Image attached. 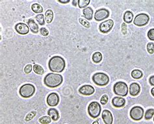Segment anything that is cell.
<instances>
[{"label": "cell", "mask_w": 154, "mask_h": 124, "mask_svg": "<svg viewBox=\"0 0 154 124\" xmlns=\"http://www.w3.org/2000/svg\"><path fill=\"white\" fill-rule=\"evenodd\" d=\"M154 116V109H149L147 110L145 114V119L150 120L152 119Z\"/></svg>", "instance_id": "484cf974"}, {"label": "cell", "mask_w": 154, "mask_h": 124, "mask_svg": "<svg viewBox=\"0 0 154 124\" xmlns=\"http://www.w3.org/2000/svg\"><path fill=\"white\" fill-rule=\"evenodd\" d=\"M129 94L132 96H136L141 92V87L137 82H133L129 86Z\"/></svg>", "instance_id": "2e32d148"}, {"label": "cell", "mask_w": 154, "mask_h": 124, "mask_svg": "<svg viewBox=\"0 0 154 124\" xmlns=\"http://www.w3.org/2000/svg\"><path fill=\"white\" fill-rule=\"evenodd\" d=\"M102 58H103L102 54L100 52H99V51L95 52L92 57V61H93L94 63H100L102 61Z\"/></svg>", "instance_id": "7402d4cb"}, {"label": "cell", "mask_w": 154, "mask_h": 124, "mask_svg": "<svg viewBox=\"0 0 154 124\" xmlns=\"http://www.w3.org/2000/svg\"><path fill=\"white\" fill-rule=\"evenodd\" d=\"M153 122H154V116H153Z\"/></svg>", "instance_id": "7bdbcfd3"}, {"label": "cell", "mask_w": 154, "mask_h": 124, "mask_svg": "<svg viewBox=\"0 0 154 124\" xmlns=\"http://www.w3.org/2000/svg\"><path fill=\"white\" fill-rule=\"evenodd\" d=\"M33 71L35 74L38 75H43L44 74V68L39 64H35L33 66Z\"/></svg>", "instance_id": "d4e9b609"}, {"label": "cell", "mask_w": 154, "mask_h": 124, "mask_svg": "<svg viewBox=\"0 0 154 124\" xmlns=\"http://www.w3.org/2000/svg\"><path fill=\"white\" fill-rule=\"evenodd\" d=\"M101 118L105 124H112L113 122V117L111 111L109 110H104L102 112Z\"/></svg>", "instance_id": "5bb4252c"}, {"label": "cell", "mask_w": 154, "mask_h": 124, "mask_svg": "<svg viewBox=\"0 0 154 124\" xmlns=\"http://www.w3.org/2000/svg\"><path fill=\"white\" fill-rule=\"evenodd\" d=\"M36 115V112L35 111H33L31 112H29L26 115V118H25L26 122H29V121H31V120H32L34 118H35Z\"/></svg>", "instance_id": "f546056e"}, {"label": "cell", "mask_w": 154, "mask_h": 124, "mask_svg": "<svg viewBox=\"0 0 154 124\" xmlns=\"http://www.w3.org/2000/svg\"><path fill=\"white\" fill-rule=\"evenodd\" d=\"M143 76V73L142 71L137 70V69H136V70H133L131 71V77L135 79H139L142 78Z\"/></svg>", "instance_id": "cb8c5ba5"}, {"label": "cell", "mask_w": 154, "mask_h": 124, "mask_svg": "<svg viewBox=\"0 0 154 124\" xmlns=\"http://www.w3.org/2000/svg\"><path fill=\"white\" fill-rule=\"evenodd\" d=\"M101 111V105L97 101L91 102L88 106V114L92 118H97L100 115Z\"/></svg>", "instance_id": "8992f818"}, {"label": "cell", "mask_w": 154, "mask_h": 124, "mask_svg": "<svg viewBox=\"0 0 154 124\" xmlns=\"http://www.w3.org/2000/svg\"><path fill=\"white\" fill-rule=\"evenodd\" d=\"M92 124H99V122L98 121H95L92 123Z\"/></svg>", "instance_id": "b9f144b4"}, {"label": "cell", "mask_w": 154, "mask_h": 124, "mask_svg": "<svg viewBox=\"0 0 154 124\" xmlns=\"http://www.w3.org/2000/svg\"><path fill=\"white\" fill-rule=\"evenodd\" d=\"M108 101H109V97L107 94H104L101 96L100 99V103L102 105H105L107 104Z\"/></svg>", "instance_id": "d6a6232c"}, {"label": "cell", "mask_w": 154, "mask_h": 124, "mask_svg": "<svg viewBox=\"0 0 154 124\" xmlns=\"http://www.w3.org/2000/svg\"><path fill=\"white\" fill-rule=\"evenodd\" d=\"M150 21V17L148 15L145 13H141L136 15L133 20V23L138 27L145 26Z\"/></svg>", "instance_id": "ba28073f"}, {"label": "cell", "mask_w": 154, "mask_h": 124, "mask_svg": "<svg viewBox=\"0 0 154 124\" xmlns=\"http://www.w3.org/2000/svg\"><path fill=\"white\" fill-rule=\"evenodd\" d=\"M148 37L150 40L154 41V29H151L148 31Z\"/></svg>", "instance_id": "836d02e7"}, {"label": "cell", "mask_w": 154, "mask_h": 124, "mask_svg": "<svg viewBox=\"0 0 154 124\" xmlns=\"http://www.w3.org/2000/svg\"><path fill=\"white\" fill-rule=\"evenodd\" d=\"M95 92L94 88L90 85H85L79 88V92L83 96L92 95Z\"/></svg>", "instance_id": "7c38bea8"}, {"label": "cell", "mask_w": 154, "mask_h": 124, "mask_svg": "<svg viewBox=\"0 0 154 124\" xmlns=\"http://www.w3.org/2000/svg\"><path fill=\"white\" fill-rule=\"evenodd\" d=\"M83 15L87 20H92L93 17V10L90 7H88L83 10Z\"/></svg>", "instance_id": "d6986e66"}, {"label": "cell", "mask_w": 154, "mask_h": 124, "mask_svg": "<svg viewBox=\"0 0 154 124\" xmlns=\"http://www.w3.org/2000/svg\"><path fill=\"white\" fill-rule=\"evenodd\" d=\"M123 19H124V21L127 23H131L133 20V14L132 12L128 11H126L124 15V17H123Z\"/></svg>", "instance_id": "ffe728a7"}, {"label": "cell", "mask_w": 154, "mask_h": 124, "mask_svg": "<svg viewBox=\"0 0 154 124\" xmlns=\"http://www.w3.org/2000/svg\"><path fill=\"white\" fill-rule=\"evenodd\" d=\"M112 105L115 108H122L126 105V99L122 97H116L112 99Z\"/></svg>", "instance_id": "9a60e30c"}, {"label": "cell", "mask_w": 154, "mask_h": 124, "mask_svg": "<svg viewBox=\"0 0 154 124\" xmlns=\"http://www.w3.org/2000/svg\"><path fill=\"white\" fill-rule=\"evenodd\" d=\"M63 81V77L61 75L54 73L47 74L44 79V83L46 87L54 88L59 87Z\"/></svg>", "instance_id": "7a4b0ae2"}, {"label": "cell", "mask_w": 154, "mask_h": 124, "mask_svg": "<svg viewBox=\"0 0 154 124\" xmlns=\"http://www.w3.org/2000/svg\"><path fill=\"white\" fill-rule=\"evenodd\" d=\"M144 114H145L144 109L139 106H133L129 112L130 117L135 121H139L142 120L144 117Z\"/></svg>", "instance_id": "52a82bcc"}, {"label": "cell", "mask_w": 154, "mask_h": 124, "mask_svg": "<svg viewBox=\"0 0 154 124\" xmlns=\"http://www.w3.org/2000/svg\"><path fill=\"white\" fill-rule=\"evenodd\" d=\"M109 16V11L106 9H98L95 12L94 19L96 21L100 22L102 20L107 19Z\"/></svg>", "instance_id": "30bf717a"}, {"label": "cell", "mask_w": 154, "mask_h": 124, "mask_svg": "<svg viewBox=\"0 0 154 124\" xmlns=\"http://www.w3.org/2000/svg\"><path fill=\"white\" fill-rule=\"evenodd\" d=\"M92 79L96 85L100 86V87H104V86L107 85L109 82V76L103 72H97V73L94 74L92 77Z\"/></svg>", "instance_id": "3957f363"}, {"label": "cell", "mask_w": 154, "mask_h": 124, "mask_svg": "<svg viewBox=\"0 0 154 124\" xmlns=\"http://www.w3.org/2000/svg\"><path fill=\"white\" fill-rule=\"evenodd\" d=\"M35 92V87L32 84H25L20 88L19 94L23 98H29Z\"/></svg>", "instance_id": "5b68a950"}, {"label": "cell", "mask_w": 154, "mask_h": 124, "mask_svg": "<svg viewBox=\"0 0 154 124\" xmlns=\"http://www.w3.org/2000/svg\"><path fill=\"white\" fill-rule=\"evenodd\" d=\"M15 30L18 34L24 35V34H28L29 28V26H27L24 23H18L15 26Z\"/></svg>", "instance_id": "4fadbf2b"}, {"label": "cell", "mask_w": 154, "mask_h": 124, "mask_svg": "<svg viewBox=\"0 0 154 124\" xmlns=\"http://www.w3.org/2000/svg\"><path fill=\"white\" fill-rule=\"evenodd\" d=\"M33 66H32L31 64H27L26 66V67L24 68V72L26 74H30L31 72L32 71V69H33Z\"/></svg>", "instance_id": "e575fe53"}, {"label": "cell", "mask_w": 154, "mask_h": 124, "mask_svg": "<svg viewBox=\"0 0 154 124\" xmlns=\"http://www.w3.org/2000/svg\"><path fill=\"white\" fill-rule=\"evenodd\" d=\"M58 1L61 3H64V4H65V3H69L70 0H64V1H63V0H59V1Z\"/></svg>", "instance_id": "f35d334b"}, {"label": "cell", "mask_w": 154, "mask_h": 124, "mask_svg": "<svg viewBox=\"0 0 154 124\" xmlns=\"http://www.w3.org/2000/svg\"><path fill=\"white\" fill-rule=\"evenodd\" d=\"M51 119L50 116H44L41 117L39 119V122L41 123V124H49L51 122Z\"/></svg>", "instance_id": "83f0119b"}, {"label": "cell", "mask_w": 154, "mask_h": 124, "mask_svg": "<svg viewBox=\"0 0 154 124\" xmlns=\"http://www.w3.org/2000/svg\"><path fill=\"white\" fill-rule=\"evenodd\" d=\"M151 94L154 97V88H153L152 90H151Z\"/></svg>", "instance_id": "60d3db41"}, {"label": "cell", "mask_w": 154, "mask_h": 124, "mask_svg": "<svg viewBox=\"0 0 154 124\" xmlns=\"http://www.w3.org/2000/svg\"><path fill=\"white\" fill-rule=\"evenodd\" d=\"M113 26V20L109 19L101 23L100 24V26H99V29H100V31L102 33H107L112 29Z\"/></svg>", "instance_id": "9c48e42d"}, {"label": "cell", "mask_w": 154, "mask_h": 124, "mask_svg": "<svg viewBox=\"0 0 154 124\" xmlns=\"http://www.w3.org/2000/svg\"><path fill=\"white\" fill-rule=\"evenodd\" d=\"M40 32L41 34H42V35L44 36H48V34H49L48 30H47L46 28H45V27H42V28H40Z\"/></svg>", "instance_id": "d590c367"}, {"label": "cell", "mask_w": 154, "mask_h": 124, "mask_svg": "<svg viewBox=\"0 0 154 124\" xmlns=\"http://www.w3.org/2000/svg\"><path fill=\"white\" fill-rule=\"evenodd\" d=\"M47 115L53 121H57L59 119V113L56 109L51 108L47 111Z\"/></svg>", "instance_id": "ac0fdd59"}, {"label": "cell", "mask_w": 154, "mask_h": 124, "mask_svg": "<svg viewBox=\"0 0 154 124\" xmlns=\"http://www.w3.org/2000/svg\"><path fill=\"white\" fill-rule=\"evenodd\" d=\"M48 66L51 72H63L66 67V62L64 58L60 56L51 57L48 63Z\"/></svg>", "instance_id": "6da1fadb"}, {"label": "cell", "mask_w": 154, "mask_h": 124, "mask_svg": "<svg viewBox=\"0 0 154 124\" xmlns=\"http://www.w3.org/2000/svg\"><path fill=\"white\" fill-rule=\"evenodd\" d=\"M31 9L34 12L39 14V15L43 12L42 7L39 5V3H34V4H33L31 5Z\"/></svg>", "instance_id": "603a6c76"}, {"label": "cell", "mask_w": 154, "mask_h": 124, "mask_svg": "<svg viewBox=\"0 0 154 124\" xmlns=\"http://www.w3.org/2000/svg\"><path fill=\"white\" fill-rule=\"evenodd\" d=\"M149 82L150 85L154 87V75H152L149 78Z\"/></svg>", "instance_id": "74e56055"}, {"label": "cell", "mask_w": 154, "mask_h": 124, "mask_svg": "<svg viewBox=\"0 0 154 124\" xmlns=\"http://www.w3.org/2000/svg\"><path fill=\"white\" fill-rule=\"evenodd\" d=\"M79 22L81 24L82 26H84L86 28H89L91 27V23H89V22H88L87 20H85L83 18H80L79 19Z\"/></svg>", "instance_id": "4dcf8cb0"}, {"label": "cell", "mask_w": 154, "mask_h": 124, "mask_svg": "<svg viewBox=\"0 0 154 124\" xmlns=\"http://www.w3.org/2000/svg\"><path fill=\"white\" fill-rule=\"evenodd\" d=\"M60 98L57 93L52 92L47 96L46 101L47 105L50 106H55L59 103Z\"/></svg>", "instance_id": "8fae6325"}, {"label": "cell", "mask_w": 154, "mask_h": 124, "mask_svg": "<svg viewBox=\"0 0 154 124\" xmlns=\"http://www.w3.org/2000/svg\"><path fill=\"white\" fill-rule=\"evenodd\" d=\"M127 30H128V28H127V26H126V25L125 23H122V33L126 34V33H127Z\"/></svg>", "instance_id": "8d00e7d4"}, {"label": "cell", "mask_w": 154, "mask_h": 124, "mask_svg": "<svg viewBox=\"0 0 154 124\" xmlns=\"http://www.w3.org/2000/svg\"><path fill=\"white\" fill-rule=\"evenodd\" d=\"M77 3V1H76V0H74V1H72V4L74 6H76Z\"/></svg>", "instance_id": "ab89813d"}, {"label": "cell", "mask_w": 154, "mask_h": 124, "mask_svg": "<svg viewBox=\"0 0 154 124\" xmlns=\"http://www.w3.org/2000/svg\"><path fill=\"white\" fill-rule=\"evenodd\" d=\"M90 2V0H78L77 5L80 9H85L87 8V6L89 4Z\"/></svg>", "instance_id": "4316f807"}, {"label": "cell", "mask_w": 154, "mask_h": 124, "mask_svg": "<svg viewBox=\"0 0 154 124\" xmlns=\"http://www.w3.org/2000/svg\"><path fill=\"white\" fill-rule=\"evenodd\" d=\"M27 25H28L31 31L33 33H38L39 31V27L35 20L33 19H29L27 22Z\"/></svg>", "instance_id": "e0dca14e"}, {"label": "cell", "mask_w": 154, "mask_h": 124, "mask_svg": "<svg viewBox=\"0 0 154 124\" xmlns=\"http://www.w3.org/2000/svg\"><path fill=\"white\" fill-rule=\"evenodd\" d=\"M53 19V12L52 10L48 9L47 10L46 12H45V20L46 23H50Z\"/></svg>", "instance_id": "44dd1931"}, {"label": "cell", "mask_w": 154, "mask_h": 124, "mask_svg": "<svg viewBox=\"0 0 154 124\" xmlns=\"http://www.w3.org/2000/svg\"><path fill=\"white\" fill-rule=\"evenodd\" d=\"M113 92L116 95L125 97L128 94V87L126 82L118 81L113 86Z\"/></svg>", "instance_id": "277c9868"}, {"label": "cell", "mask_w": 154, "mask_h": 124, "mask_svg": "<svg viewBox=\"0 0 154 124\" xmlns=\"http://www.w3.org/2000/svg\"><path fill=\"white\" fill-rule=\"evenodd\" d=\"M36 20L37 22L40 24V26H44L45 24V19H44V15L42 14H40V15H36Z\"/></svg>", "instance_id": "f1b7e54d"}, {"label": "cell", "mask_w": 154, "mask_h": 124, "mask_svg": "<svg viewBox=\"0 0 154 124\" xmlns=\"http://www.w3.org/2000/svg\"><path fill=\"white\" fill-rule=\"evenodd\" d=\"M147 51L151 55L154 53V44L153 42H149L147 44Z\"/></svg>", "instance_id": "1f68e13d"}]
</instances>
